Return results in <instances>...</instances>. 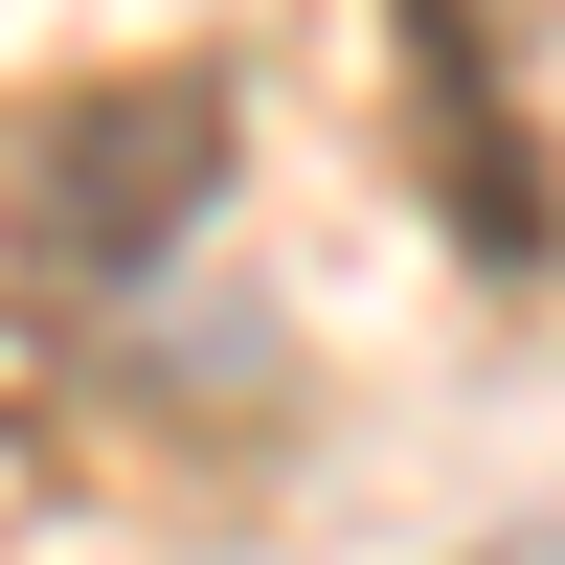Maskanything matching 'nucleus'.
<instances>
[{
	"instance_id": "f257e3e1",
	"label": "nucleus",
	"mask_w": 565,
	"mask_h": 565,
	"mask_svg": "<svg viewBox=\"0 0 565 565\" xmlns=\"http://www.w3.org/2000/svg\"><path fill=\"white\" fill-rule=\"evenodd\" d=\"M204 181H226V90L204 68H90V90H45V114H0V226H23V271H68V295L159 271L181 226H204Z\"/></svg>"
},
{
	"instance_id": "f03ea898",
	"label": "nucleus",
	"mask_w": 565,
	"mask_h": 565,
	"mask_svg": "<svg viewBox=\"0 0 565 565\" xmlns=\"http://www.w3.org/2000/svg\"><path fill=\"white\" fill-rule=\"evenodd\" d=\"M407 45V159H430V226L476 271H543V0H385Z\"/></svg>"
},
{
	"instance_id": "7ed1b4c3",
	"label": "nucleus",
	"mask_w": 565,
	"mask_h": 565,
	"mask_svg": "<svg viewBox=\"0 0 565 565\" xmlns=\"http://www.w3.org/2000/svg\"><path fill=\"white\" fill-rule=\"evenodd\" d=\"M0 430H45V317H23V226H0Z\"/></svg>"
}]
</instances>
